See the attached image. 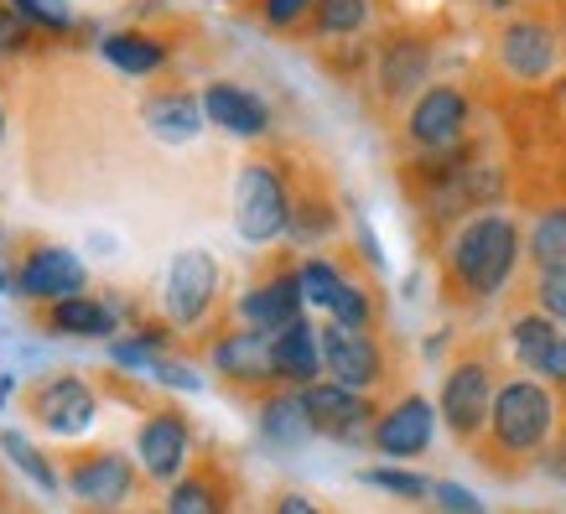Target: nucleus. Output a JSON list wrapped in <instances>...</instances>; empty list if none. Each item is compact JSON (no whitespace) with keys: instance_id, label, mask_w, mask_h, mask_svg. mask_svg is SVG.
<instances>
[{"instance_id":"20","label":"nucleus","mask_w":566,"mask_h":514,"mask_svg":"<svg viewBox=\"0 0 566 514\" xmlns=\"http://www.w3.org/2000/svg\"><path fill=\"white\" fill-rule=\"evenodd\" d=\"M255 427H260V442L271 447V452H296V447H307L312 437H317L302 390H271L265 400H260Z\"/></svg>"},{"instance_id":"47","label":"nucleus","mask_w":566,"mask_h":514,"mask_svg":"<svg viewBox=\"0 0 566 514\" xmlns=\"http://www.w3.org/2000/svg\"><path fill=\"white\" fill-rule=\"evenodd\" d=\"M562 94H566V78H562Z\"/></svg>"},{"instance_id":"9","label":"nucleus","mask_w":566,"mask_h":514,"mask_svg":"<svg viewBox=\"0 0 566 514\" xmlns=\"http://www.w3.org/2000/svg\"><path fill=\"white\" fill-rule=\"evenodd\" d=\"M188 458H192V421L182 411L161 406V411H151L136 427V463L151 483H167V489H172V483L188 473Z\"/></svg>"},{"instance_id":"18","label":"nucleus","mask_w":566,"mask_h":514,"mask_svg":"<svg viewBox=\"0 0 566 514\" xmlns=\"http://www.w3.org/2000/svg\"><path fill=\"white\" fill-rule=\"evenodd\" d=\"M203 115L219 130H229V136L240 140H255L271 130V109H265V99H260L255 88L244 84H229V78H219V84L203 88Z\"/></svg>"},{"instance_id":"8","label":"nucleus","mask_w":566,"mask_h":514,"mask_svg":"<svg viewBox=\"0 0 566 514\" xmlns=\"http://www.w3.org/2000/svg\"><path fill=\"white\" fill-rule=\"evenodd\" d=\"M302 400H307V416H312V427H317V437H327V442H338V447H369L375 421H379L369 395L348 390L338 379H317V385L302 390Z\"/></svg>"},{"instance_id":"43","label":"nucleus","mask_w":566,"mask_h":514,"mask_svg":"<svg viewBox=\"0 0 566 514\" xmlns=\"http://www.w3.org/2000/svg\"><path fill=\"white\" fill-rule=\"evenodd\" d=\"M11 390H17V379H11V375H0V406L11 400Z\"/></svg>"},{"instance_id":"2","label":"nucleus","mask_w":566,"mask_h":514,"mask_svg":"<svg viewBox=\"0 0 566 514\" xmlns=\"http://www.w3.org/2000/svg\"><path fill=\"white\" fill-rule=\"evenodd\" d=\"M556 421H562V400H556V390L535 375H515V379H504L499 395H494L489 442L499 447V458L531 463V458H546V447L556 442Z\"/></svg>"},{"instance_id":"35","label":"nucleus","mask_w":566,"mask_h":514,"mask_svg":"<svg viewBox=\"0 0 566 514\" xmlns=\"http://www.w3.org/2000/svg\"><path fill=\"white\" fill-rule=\"evenodd\" d=\"M535 302H541V312H546L551 323L566 333V265H562V271H541V275H535Z\"/></svg>"},{"instance_id":"17","label":"nucleus","mask_w":566,"mask_h":514,"mask_svg":"<svg viewBox=\"0 0 566 514\" xmlns=\"http://www.w3.org/2000/svg\"><path fill=\"white\" fill-rule=\"evenodd\" d=\"M271 359H275V379L286 390H307L317 379H327L323 369V327H312L307 317H296L292 327H281L271 338Z\"/></svg>"},{"instance_id":"46","label":"nucleus","mask_w":566,"mask_h":514,"mask_svg":"<svg viewBox=\"0 0 566 514\" xmlns=\"http://www.w3.org/2000/svg\"><path fill=\"white\" fill-rule=\"evenodd\" d=\"M0 140H6V109H0Z\"/></svg>"},{"instance_id":"44","label":"nucleus","mask_w":566,"mask_h":514,"mask_svg":"<svg viewBox=\"0 0 566 514\" xmlns=\"http://www.w3.org/2000/svg\"><path fill=\"white\" fill-rule=\"evenodd\" d=\"M483 6H489V11H515L520 0H483Z\"/></svg>"},{"instance_id":"13","label":"nucleus","mask_w":566,"mask_h":514,"mask_svg":"<svg viewBox=\"0 0 566 514\" xmlns=\"http://www.w3.org/2000/svg\"><path fill=\"white\" fill-rule=\"evenodd\" d=\"M323 369H327V379L369 395L379 379H385V348H379L375 333H354V327L327 323L323 327Z\"/></svg>"},{"instance_id":"41","label":"nucleus","mask_w":566,"mask_h":514,"mask_svg":"<svg viewBox=\"0 0 566 514\" xmlns=\"http://www.w3.org/2000/svg\"><path fill=\"white\" fill-rule=\"evenodd\" d=\"M541 468H546L551 479H562V483H566V437H556V442L546 447V458H541Z\"/></svg>"},{"instance_id":"3","label":"nucleus","mask_w":566,"mask_h":514,"mask_svg":"<svg viewBox=\"0 0 566 514\" xmlns=\"http://www.w3.org/2000/svg\"><path fill=\"white\" fill-rule=\"evenodd\" d=\"M234 229L244 244H275L292 229V188L281 167L271 161H244L234 177Z\"/></svg>"},{"instance_id":"1","label":"nucleus","mask_w":566,"mask_h":514,"mask_svg":"<svg viewBox=\"0 0 566 514\" xmlns=\"http://www.w3.org/2000/svg\"><path fill=\"white\" fill-rule=\"evenodd\" d=\"M525 260V229L510 213H473L447 244V275L468 302H494Z\"/></svg>"},{"instance_id":"6","label":"nucleus","mask_w":566,"mask_h":514,"mask_svg":"<svg viewBox=\"0 0 566 514\" xmlns=\"http://www.w3.org/2000/svg\"><path fill=\"white\" fill-rule=\"evenodd\" d=\"M468 120H473V104L458 84H427L406 109V136L411 146H421L427 156H447L458 151L468 136Z\"/></svg>"},{"instance_id":"36","label":"nucleus","mask_w":566,"mask_h":514,"mask_svg":"<svg viewBox=\"0 0 566 514\" xmlns=\"http://www.w3.org/2000/svg\"><path fill=\"white\" fill-rule=\"evenodd\" d=\"M431 504L442 514H489L473 489H463V483H452V479H431Z\"/></svg>"},{"instance_id":"4","label":"nucleus","mask_w":566,"mask_h":514,"mask_svg":"<svg viewBox=\"0 0 566 514\" xmlns=\"http://www.w3.org/2000/svg\"><path fill=\"white\" fill-rule=\"evenodd\" d=\"M499 379L483 359H458L442 375V390H437V416L442 427L458 437V442H479L489 431V411H494Z\"/></svg>"},{"instance_id":"38","label":"nucleus","mask_w":566,"mask_h":514,"mask_svg":"<svg viewBox=\"0 0 566 514\" xmlns=\"http://www.w3.org/2000/svg\"><path fill=\"white\" fill-rule=\"evenodd\" d=\"M151 379H156V385H167V390H182V395H198V390H203V375H198L192 364L172 359V354H167V359L156 364Z\"/></svg>"},{"instance_id":"39","label":"nucleus","mask_w":566,"mask_h":514,"mask_svg":"<svg viewBox=\"0 0 566 514\" xmlns=\"http://www.w3.org/2000/svg\"><path fill=\"white\" fill-rule=\"evenodd\" d=\"M21 32H27V21L17 17V6H11V0H0V57H6L11 48H17Z\"/></svg>"},{"instance_id":"34","label":"nucleus","mask_w":566,"mask_h":514,"mask_svg":"<svg viewBox=\"0 0 566 514\" xmlns=\"http://www.w3.org/2000/svg\"><path fill=\"white\" fill-rule=\"evenodd\" d=\"M21 21H32L42 32H69L73 27V6L69 0H11Z\"/></svg>"},{"instance_id":"5","label":"nucleus","mask_w":566,"mask_h":514,"mask_svg":"<svg viewBox=\"0 0 566 514\" xmlns=\"http://www.w3.org/2000/svg\"><path fill=\"white\" fill-rule=\"evenodd\" d=\"M219 302V260L208 250H177L172 265H167V281H161V312H167V327H203V317Z\"/></svg>"},{"instance_id":"19","label":"nucleus","mask_w":566,"mask_h":514,"mask_svg":"<svg viewBox=\"0 0 566 514\" xmlns=\"http://www.w3.org/2000/svg\"><path fill=\"white\" fill-rule=\"evenodd\" d=\"M146 115V130H151L161 146H188L198 130H203V94H188V88H161L140 104Z\"/></svg>"},{"instance_id":"37","label":"nucleus","mask_w":566,"mask_h":514,"mask_svg":"<svg viewBox=\"0 0 566 514\" xmlns=\"http://www.w3.org/2000/svg\"><path fill=\"white\" fill-rule=\"evenodd\" d=\"M312 6H317V0H260V17H265V27H275V32H292V27L312 21Z\"/></svg>"},{"instance_id":"24","label":"nucleus","mask_w":566,"mask_h":514,"mask_svg":"<svg viewBox=\"0 0 566 514\" xmlns=\"http://www.w3.org/2000/svg\"><path fill=\"white\" fill-rule=\"evenodd\" d=\"M167 514H229V483L213 468H192L167 489Z\"/></svg>"},{"instance_id":"33","label":"nucleus","mask_w":566,"mask_h":514,"mask_svg":"<svg viewBox=\"0 0 566 514\" xmlns=\"http://www.w3.org/2000/svg\"><path fill=\"white\" fill-rule=\"evenodd\" d=\"M327 323L354 327V333H369V327H375V296L364 292L359 281H344V292L333 296V307H327Z\"/></svg>"},{"instance_id":"23","label":"nucleus","mask_w":566,"mask_h":514,"mask_svg":"<svg viewBox=\"0 0 566 514\" xmlns=\"http://www.w3.org/2000/svg\"><path fill=\"white\" fill-rule=\"evenodd\" d=\"M556 343H562V327L551 323L541 307L520 312L515 323H510V354H515V364L535 379H546L551 359H556Z\"/></svg>"},{"instance_id":"21","label":"nucleus","mask_w":566,"mask_h":514,"mask_svg":"<svg viewBox=\"0 0 566 514\" xmlns=\"http://www.w3.org/2000/svg\"><path fill=\"white\" fill-rule=\"evenodd\" d=\"M42 323L57 338H115L120 333V312H115V302L84 292V296H69V302H52Z\"/></svg>"},{"instance_id":"42","label":"nucleus","mask_w":566,"mask_h":514,"mask_svg":"<svg viewBox=\"0 0 566 514\" xmlns=\"http://www.w3.org/2000/svg\"><path fill=\"white\" fill-rule=\"evenodd\" d=\"M546 385L551 390H566V333H562V343H556V359H551V369H546Z\"/></svg>"},{"instance_id":"30","label":"nucleus","mask_w":566,"mask_h":514,"mask_svg":"<svg viewBox=\"0 0 566 514\" xmlns=\"http://www.w3.org/2000/svg\"><path fill=\"white\" fill-rule=\"evenodd\" d=\"M364 489H375V494H390V499H411V504H421V499H431V479H421V473H411L406 463H375L359 473Z\"/></svg>"},{"instance_id":"14","label":"nucleus","mask_w":566,"mask_h":514,"mask_svg":"<svg viewBox=\"0 0 566 514\" xmlns=\"http://www.w3.org/2000/svg\"><path fill=\"white\" fill-rule=\"evenodd\" d=\"M556 57H562L556 32H551L541 17L504 21V32H499V63H504L510 78H520V84H546L551 73H556Z\"/></svg>"},{"instance_id":"16","label":"nucleus","mask_w":566,"mask_h":514,"mask_svg":"<svg viewBox=\"0 0 566 514\" xmlns=\"http://www.w3.org/2000/svg\"><path fill=\"white\" fill-rule=\"evenodd\" d=\"M240 327H255V333H265V338H275L281 327H292L296 317H307V302H302V281H296V271H281L271 275V281H260V286H250V292L240 296Z\"/></svg>"},{"instance_id":"12","label":"nucleus","mask_w":566,"mask_h":514,"mask_svg":"<svg viewBox=\"0 0 566 514\" xmlns=\"http://www.w3.org/2000/svg\"><path fill=\"white\" fill-rule=\"evenodd\" d=\"M136 468L125 452H88V458H73L69 463V489L84 510H120L125 499L140 489Z\"/></svg>"},{"instance_id":"28","label":"nucleus","mask_w":566,"mask_h":514,"mask_svg":"<svg viewBox=\"0 0 566 514\" xmlns=\"http://www.w3.org/2000/svg\"><path fill=\"white\" fill-rule=\"evenodd\" d=\"M364 21H369V0H317L307 32L333 42V36H359Z\"/></svg>"},{"instance_id":"29","label":"nucleus","mask_w":566,"mask_h":514,"mask_svg":"<svg viewBox=\"0 0 566 514\" xmlns=\"http://www.w3.org/2000/svg\"><path fill=\"white\" fill-rule=\"evenodd\" d=\"M0 452H6L21 473H27V483H32V489H42V494H57V489H63V479H57L52 458L36 442H27L21 431H0Z\"/></svg>"},{"instance_id":"40","label":"nucleus","mask_w":566,"mask_h":514,"mask_svg":"<svg viewBox=\"0 0 566 514\" xmlns=\"http://www.w3.org/2000/svg\"><path fill=\"white\" fill-rule=\"evenodd\" d=\"M271 514H327V510L312 494H302V489H286V494L271 504Z\"/></svg>"},{"instance_id":"22","label":"nucleus","mask_w":566,"mask_h":514,"mask_svg":"<svg viewBox=\"0 0 566 514\" xmlns=\"http://www.w3.org/2000/svg\"><path fill=\"white\" fill-rule=\"evenodd\" d=\"M431 73V48L421 36H390L385 52H379V88L385 99H406V94H421Z\"/></svg>"},{"instance_id":"25","label":"nucleus","mask_w":566,"mask_h":514,"mask_svg":"<svg viewBox=\"0 0 566 514\" xmlns=\"http://www.w3.org/2000/svg\"><path fill=\"white\" fill-rule=\"evenodd\" d=\"M99 52H104V63L115 73H125V78H146V73H156L167 63V48L146 32H109L99 42Z\"/></svg>"},{"instance_id":"11","label":"nucleus","mask_w":566,"mask_h":514,"mask_svg":"<svg viewBox=\"0 0 566 514\" xmlns=\"http://www.w3.org/2000/svg\"><path fill=\"white\" fill-rule=\"evenodd\" d=\"M17 292L32 296V302H69V296H84L88 286V265L63 244H36L32 255L21 260L17 271Z\"/></svg>"},{"instance_id":"10","label":"nucleus","mask_w":566,"mask_h":514,"mask_svg":"<svg viewBox=\"0 0 566 514\" xmlns=\"http://www.w3.org/2000/svg\"><path fill=\"white\" fill-rule=\"evenodd\" d=\"M27 411L36 416V427H48V437H84L99 416V395L78 375H52L32 390Z\"/></svg>"},{"instance_id":"45","label":"nucleus","mask_w":566,"mask_h":514,"mask_svg":"<svg viewBox=\"0 0 566 514\" xmlns=\"http://www.w3.org/2000/svg\"><path fill=\"white\" fill-rule=\"evenodd\" d=\"M11 286H17V275H6V265H0V296L11 292Z\"/></svg>"},{"instance_id":"31","label":"nucleus","mask_w":566,"mask_h":514,"mask_svg":"<svg viewBox=\"0 0 566 514\" xmlns=\"http://www.w3.org/2000/svg\"><path fill=\"white\" fill-rule=\"evenodd\" d=\"M296 281H302V302H307V307H317V312H327V307H333V296L344 292L348 275L338 271L333 260L307 255L302 265H296Z\"/></svg>"},{"instance_id":"48","label":"nucleus","mask_w":566,"mask_h":514,"mask_svg":"<svg viewBox=\"0 0 566 514\" xmlns=\"http://www.w3.org/2000/svg\"><path fill=\"white\" fill-rule=\"evenodd\" d=\"M0 240H6V234H0Z\"/></svg>"},{"instance_id":"7","label":"nucleus","mask_w":566,"mask_h":514,"mask_svg":"<svg viewBox=\"0 0 566 514\" xmlns=\"http://www.w3.org/2000/svg\"><path fill=\"white\" fill-rule=\"evenodd\" d=\"M437 427H442L437 400H431V395H421V390H406L400 400H390V411H379L369 447H375L385 463H416L421 452H431Z\"/></svg>"},{"instance_id":"26","label":"nucleus","mask_w":566,"mask_h":514,"mask_svg":"<svg viewBox=\"0 0 566 514\" xmlns=\"http://www.w3.org/2000/svg\"><path fill=\"white\" fill-rule=\"evenodd\" d=\"M161 359H167V327H140V333L109 338V364H115V369H130V375H151Z\"/></svg>"},{"instance_id":"15","label":"nucleus","mask_w":566,"mask_h":514,"mask_svg":"<svg viewBox=\"0 0 566 514\" xmlns=\"http://www.w3.org/2000/svg\"><path fill=\"white\" fill-rule=\"evenodd\" d=\"M213 375L234 390H265L275 379V359H271V338L255 333V327H234L213 343Z\"/></svg>"},{"instance_id":"27","label":"nucleus","mask_w":566,"mask_h":514,"mask_svg":"<svg viewBox=\"0 0 566 514\" xmlns=\"http://www.w3.org/2000/svg\"><path fill=\"white\" fill-rule=\"evenodd\" d=\"M525 255L535 260V271H562L566 265V208H546L525 234Z\"/></svg>"},{"instance_id":"32","label":"nucleus","mask_w":566,"mask_h":514,"mask_svg":"<svg viewBox=\"0 0 566 514\" xmlns=\"http://www.w3.org/2000/svg\"><path fill=\"white\" fill-rule=\"evenodd\" d=\"M327 234H338V213L323 203V198H296L292 203V229H286V240L296 244H317Z\"/></svg>"}]
</instances>
